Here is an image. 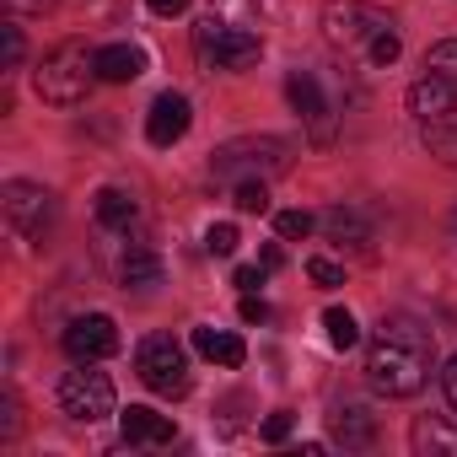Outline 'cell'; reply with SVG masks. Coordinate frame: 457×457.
I'll return each mask as SVG.
<instances>
[{
    "instance_id": "cell-8",
    "label": "cell",
    "mask_w": 457,
    "mask_h": 457,
    "mask_svg": "<svg viewBox=\"0 0 457 457\" xmlns=\"http://www.w3.org/2000/svg\"><path fill=\"white\" fill-rule=\"evenodd\" d=\"M286 97H291V108L302 113L312 145H334V135H339V113H334V103L323 97L318 76H312V71H291V76H286Z\"/></svg>"
},
{
    "instance_id": "cell-13",
    "label": "cell",
    "mask_w": 457,
    "mask_h": 457,
    "mask_svg": "<svg viewBox=\"0 0 457 457\" xmlns=\"http://www.w3.org/2000/svg\"><path fill=\"white\" fill-rule=\"evenodd\" d=\"M119 436H124L129 446H167V441L178 436V425H172L167 414L145 409V403H129V409L119 414Z\"/></svg>"
},
{
    "instance_id": "cell-12",
    "label": "cell",
    "mask_w": 457,
    "mask_h": 457,
    "mask_svg": "<svg viewBox=\"0 0 457 457\" xmlns=\"http://www.w3.org/2000/svg\"><path fill=\"white\" fill-rule=\"evenodd\" d=\"M409 113H414L420 124H446V119H457V87L425 71V76L409 87Z\"/></svg>"
},
{
    "instance_id": "cell-2",
    "label": "cell",
    "mask_w": 457,
    "mask_h": 457,
    "mask_svg": "<svg viewBox=\"0 0 457 457\" xmlns=\"http://www.w3.org/2000/svg\"><path fill=\"white\" fill-rule=\"evenodd\" d=\"M92 81H103V76H97V49H87L81 38L54 44V49L38 60V71H33L38 97L54 103V108H76V103H87Z\"/></svg>"
},
{
    "instance_id": "cell-7",
    "label": "cell",
    "mask_w": 457,
    "mask_h": 457,
    "mask_svg": "<svg viewBox=\"0 0 457 457\" xmlns=\"http://www.w3.org/2000/svg\"><path fill=\"white\" fill-rule=\"evenodd\" d=\"M60 403L81 425L108 420L113 414V382H108V371H92V361H76V371H65V382H60Z\"/></svg>"
},
{
    "instance_id": "cell-31",
    "label": "cell",
    "mask_w": 457,
    "mask_h": 457,
    "mask_svg": "<svg viewBox=\"0 0 457 457\" xmlns=\"http://www.w3.org/2000/svg\"><path fill=\"white\" fill-rule=\"evenodd\" d=\"M232 286H243V296H248V291H259V286H264V270H259V264H243V270L232 275Z\"/></svg>"
},
{
    "instance_id": "cell-23",
    "label": "cell",
    "mask_w": 457,
    "mask_h": 457,
    "mask_svg": "<svg viewBox=\"0 0 457 457\" xmlns=\"http://www.w3.org/2000/svg\"><path fill=\"white\" fill-rule=\"evenodd\" d=\"M425 71L457 87V38H441V44H430V49H425Z\"/></svg>"
},
{
    "instance_id": "cell-32",
    "label": "cell",
    "mask_w": 457,
    "mask_h": 457,
    "mask_svg": "<svg viewBox=\"0 0 457 457\" xmlns=\"http://www.w3.org/2000/svg\"><path fill=\"white\" fill-rule=\"evenodd\" d=\"M441 387H446V403L457 409V355L446 361V371H441Z\"/></svg>"
},
{
    "instance_id": "cell-27",
    "label": "cell",
    "mask_w": 457,
    "mask_h": 457,
    "mask_svg": "<svg viewBox=\"0 0 457 457\" xmlns=\"http://www.w3.org/2000/svg\"><path fill=\"white\" fill-rule=\"evenodd\" d=\"M291 430H296V414H291V409H275V414L259 425V436H264V441H275V446H280V441H291Z\"/></svg>"
},
{
    "instance_id": "cell-10",
    "label": "cell",
    "mask_w": 457,
    "mask_h": 457,
    "mask_svg": "<svg viewBox=\"0 0 457 457\" xmlns=\"http://www.w3.org/2000/svg\"><path fill=\"white\" fill-rule=\"evenodd\" d=\"M60 345H65L71 361H108V355L119 350V323H113L108 312H87V318H76V323L60 334Z\"/></svg>"
},
{
    "instance_id": "cell-30",
    "label": "cell",
    "mask_w": 457,
    "mask_h": 457,
    "mask_svg": "<svg viewBox=\"0 0 457 457\" xmlns=\"http://www.w3.org/2000/svg\"><path fill=\"white\" fill-rule=\"evenodd\" d=\"M264 318H270V302H264L259 291H248V296H243V323H264Z\"/></svg>"
},
{
    "instance_id": "cell-34",
    "label": "cell",
    "mask_w": 457,
    "mask_h": 457,
    "mask_svg": "<svg viewBox=\"0 0 457 457\" xmlns=\"http://www.w3.org/2000/svg\"><path fill=\"white\" fill-rule=\"evenodd\" d=\"M6 6H12V12H49L54 0H6Z\"/></svg>"
},
{
    "instance_id": "cell-14",
    "label": "cell",
    "mask_w": 457,
    "mask_h": 457,
    "mask_svg": "<svg viewBox=\"0 0 457 457\" xmlns=\"http://www.w3.org/2000/svg\"><path fill=\"white\" fill-rule=\"evenodd\" d=\"M409 446L420 457H457V425L446 414H420L409 430Z\"/></svg>"
},
{
    "instance_id": "cell-26",
    "label": "cell",
    "mask_w": 457,
    "mask_h": 457,
    "mask_svg": "<svg viewBox=\"0 0 457 457\" xmlns=\"http://www.w3.org/2000/svg\"><path fill=\"white\" fill-rule=\"evenodd\" d=\"M312 226H318V220H312L307 210H280V215H275V232H280L286 243H296V237H307V232H312Z\"/></svg>"
},
{
    "instance_id": "cell-20",
    "label": "cell",
    "mask_w": 457,
    "mask_h": 457,
    "mask_svg": "<svg viewBox=\"0 0 457 457\" xmlns=\"http://www.w3.org/2000/svg\"><path fill=\"white\" fill-rule=\"evenodd\" d=\"M323 232H328L334 243H366V237H371V226H366V215H361V210L334 204V210H323Z\"/></svg>"
},
{
    "instance_id": "cell-28",
    "label": "cell",
    "mask_w": 457,
    "mask_h": 457,
    "mask_svg": "<svg viewBox=\"0 0 457 457\" xmlns=\"http://www.w3.org/2000/svg\"><path fill=\"white\" fill-rule=\"evenodd\" d=\"M307 275H312V286H323V291L345 286V270H339L334 259H307Z\"/></svg>"
},
{
    "instance_id": "cell-4",
    "label": "cell",
    "mask_w": 457,
    "mask_h": 457,
    "mask_svg": "<svg viewBox=\"0 0 457 457\" xmlns=\"http://www.w3.org/2000/svg\"><path fill=\"white\" fill-rule=\"evenodd\" d=\"M387 33H393V22L377 17L371 6H361V0H328V6H323V38L334 49H345V54H361L366 65H371V49Z\"/></svg>"
},
{
    "instance_id": "cell-36",
    "label": "cell",
    "mask_w": 457,
    "mask_h": 457,
    "mask_svg": "<svg viewBox=\"0 0 457 457\" xmlns=\"http://www.w3.org/2000/svg\"><path fill=\"white\" fill-rule=\"evenodd\" d=\"M452 226H457V210H452Z\"/></svg>"
},
{
    "instance_id": "cell-5",
    "label": "cell",
    "mask_w": 457,
    "mask_h": 457,
    "mask_svg": "<svg viewBox=\"0 0 457 457\" xmlns=\"http://www.w3.org/2000/svg\"><path fill=\"white\" fill-rule=\"evenodd\" d=\"M194 49H199V60L215 65V71H248V65H259V54H264V44H259L253 28H237V22L215 17V12L194 28Z\"/></svg>"
},
{
    "instance_id": "cell-33",
    "label": "cell",
    "mask_w": 457,
    "mask_h": 457,
    "mask_svg": "<svg viewBox=\"0 0 457 457\" xmlns=\"http://www.w3.org/2000/svg\"><path fill=\"white\" fill-rule=\"evenodd\" d=\"M145 6H151L156 17H178V12H188V0H145Z\"/></svg>"
},
{
    "instance_id": "cell-3",
    "label": "cell",
    "mask_w": 457,
    "mask_h": 457,
    "mask_svg": "<svg viewBox=\"0 0 457 457\" xmlns=\"http://www.w3.org/2000/svg\"><path fill=\"white\" fill-rule=\"evenodd\" d=\"M291 167V145L275 135H243V140H226L210 156V172L220 183H248V178H275Z\"/></svg>"
},
{
    "instance_id": "cell-16",
    "label": "cell",
    "mask_w": 457,
    "mask_h": 457,
    "mask_svg": "<svg viewBox=\"0 0 457 457\" xmlns=\"http://www.w3.org/2000/svg\"><path fill=\"white\" fill-rule=\"evenodd\" d=\"M140 71H145V54H140L135 44H108V49H97V76H103V81L124 87V81H135Z\"/></svg>"
},
{
    "instance_id": "cell-17",
    "label": "cell",
    "mask_w": 457,
    "mask_h": 457,
    "mask_svg": "<svg viewBox=\"0 0 457 457\" xmlns=\"http://www.w3.org/2000/svg\"><path fill=\"white\" fill-rule=\"evenodd\" d=\"M92 215H97V226H108V232H124V226L140 215V204H135V194H124V188H97Z\"/></svg>"
},
{
    "instance_id": "cell-24",
    "label": "cell",
    "mask_w": 457,
    "mask_h": 457,
    "mask_svg": "<svg viewBox=\"0 0 457 457\" xmlns=\"http://www.w3.org/2000/svg\"><path fill=\"white\" fill-rule=\"evenodd\" d=\"M237 243H243V237H237V226H232V220H215L210 232H204V253H215V259H232Z\"/></svg>"
},
{
    "instance_id": "cell-18",
    "label": "cell",
    "mask_w": 457,
    "mask_h": 457,
    "mask_svg": "<svg viewBox=\"0 0 457 457\" xmlns=\"http://www.w3.org/2000/svg\"><path fill=\"white\" fill-rule=\"evenodd\" d=\"M328 420H334V436H339L345 446H371V441H377V420H371L361 403H345V409H334Z\"/></svg>"
},
{
    "instance_id": "cell-6",
    "label": "cell",
    "mask_w": 457,
    "mask_h": 457,
    "mask_svg": "<svg viewBox=\"0 0 457 457\" xmlns=\"http://www.w3.org/2000/svg\"><path fill=\"white\" fill-rule=\"evenodd\" d=\"M135 371H140V382H145L151 393H162V398H183V393L194 387V377H188V355H183V345H178L172 334H151V339H140V350H135Z\"/></svg>"
},
{
    "instance_id": "cell-1",
    "label": "cell",
    "mask_w": 457,
    "mask_h": 457,
    "mask_svg": "<svg viewBox=\"0 0 457 457\" xmlns=\"http://www.w3.org/2000/svg\"><path fill=\"white\" fill-rule=\"evenodd\" d=\"M436 371V339L414 318H382L366 350V382L382 398H414Z\"/></svg>"
},
{
    "instance_id": "cell-21",
    "label": "cell",
    "mask_w": 457,
    "mask_h": 457,
    "mask_svg": "<svg viewBox=\"0 0 457 457\" xmlns=\"http://www.w3.org/2000/svg\"><path fill=\"white\" fill-rule=\"evenodd\" d=\"M420 135H425V145H430L436 162L457 167V119H446V124H420Z\"/></svg>"
},
{
    "instance_id": "cell-11",
    "label": "cell",
    "mask_w": 457,
    "mask_h": 457,
    "mask_svg": "<svg viewBox=\"0 0 457 457\" xmlns=\"http://www.w3.org/2000/svg\"><path fill=\"white\" fill-rule=\"evenodd\" d=\"M188 124H194L188 97H183V92H162V97L151 103V113H145V140H151V145H178V140L188 135Z\"/></svg>"
},
{
    "instance_id": "cell-35",
    "label": "cell",
    "mask_w": 457,
    "mask_h": 457,
    "mask_svg": "<svg viewBox=\"0 0 457 457\" xmlns=\"http://www.w3.org/2000/svg\"><path fill=\"white\" fill-rule=\"evenodd\" d=\"M280 264H286V253H280V243H270L264 248V270H280Z\"/></svg>"
},
{
    "instance_id": "cell-9",
    "label": "cell",
    "mask_w": 457,
    "mask_h": 457,
    "mask_svg": "<svg viewBox=\"0 0 457 457\" xmlns=\"http://www.w3.org/2000/svg\"><path fill=\"white\" fill-rule=\"evenodd\" d=\"M0 210H6V220L17 226L22 237H38L44 226H49V215H54V194H49L44 183H22V178H12L6 188H0Z\"/></svg>"
},
{
    "instance_id": "cell-25",
    "label": "cell",
    "mask_w": 457,
    "mask_h": 457,
    "mask_svg": "<svg viewBox=\"0 0 457 457\" xmlns=\"http://www.w3.org/2000/svg\"><path fill=\"white\" fill-rule=\"evenodd\" d=\"M237 210H243V215H264V210H270V188H264V178L237 183Z\"/></svg>"
},
{
    "instance_id": "cell-19",
    "label": "cell",
    "mask_w": 457,
    "mask_h": 457,
    "mask_svg": "<svg viewBox=\"0 0 457 457\" xmlns=\"http://www.w3.org/2000/svg\"><path fill=\"white\" fill-rule=\"evenodd\" d=\"M119 280H124L129 291H151V286H162V259H156L151 248H129L124 264H119Z\"/></svg>"
},
{
    "instance_id": "cell-22",
    "label": "cell",
    "mask_w": 457,
    "mask_h": 457,
    "mask_svg": "<svg viewBox=\"0 0 457 457\" xmlns=\"http://www.w3.org/2000/svg\"><path fill=\"white\" fill-rule=\"evenodd\" d=\"M323 328H328V345H334V350H355V345H361V323H355L345 307H328V312H323Z\"/></svg>"
},
{
    "instance_id": "cell-29",
    "label": "cell",
    "mask_w": 457,
    "mask_h": 457,
    "mask_svg": "<svg viewBox=\"0 0 457 457\" xmlns=\"http://www.w3.org/2000/svg\"><path fill=\"white\" fill-rule=\"evenodd\" d=\"M0 33H6V71H17V65H22V49H28V44H22V28H17V22H6Z\"/></svg>"
},
{
    "instance_id": "cell-15",
    "label": "cell",
    "mask_w": 457,
    "mask_h": 457,
    "mask_svg": "<svg viewBox=\"0 0 457 457\" xmlns=\"http://www.w3.org/2000/svg\"><path fill=\"white\" fill-rule=\"evenodd\" d=\"M194 350H199L204 361L226 366V371H237V366L248 361V345H243L237 334H220V328H194Z\"/></svg>"
}]
</instances>
